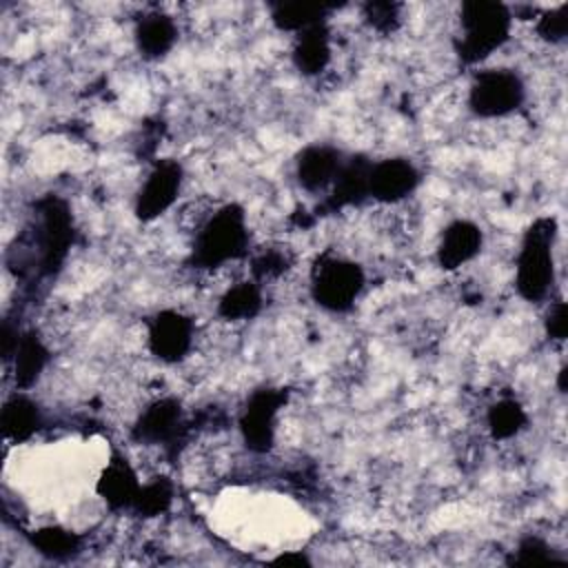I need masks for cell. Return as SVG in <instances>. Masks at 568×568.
<instances>
[{
    "instance_id": "cell-1",
    "label": "cell",
    "mask_w": 568,
    "mask_h": 568,
    "mask_svg": "<svg viewBox=\"0 0 568 568\" xmlns=\"http://www.w3.org/2000/svg\"><path fill=\"white\" fill-rule=\"evenodd\" d=\"M248 253L246 213L240 204L231 202L220 206L200 226L193 244L191 262L197 268H217Z\"/></svg>"
},
{
    "instance_id": "cell-2",
    "label": "cell",
    "mask_w": 568,
    "mask_h": 568,
    "mask_svg": "<svg viewBox=\"0 0 568 568\" xmlns=\"http://www.w3.org/2000/svg\"><path fill=\"white\" fill-rule=\"evenodd\" d=\"M459 16L462 38L457 40L455 49L459 60L466 64H477L486 60L510 36L513 13L501 2L470 0L462 4Z\"/></svg>"
},
{
    "instance_id": "cell-3",
    "label": "cell",
    "mask_w": 568,
    "mask_h": 568,
    "mask_svg": "<svg viewBox=\"0 0 568 568\" xmlns=\"http://www.w3.org/2000/svg\"><path fill=\"white\" fill-rule=\"evenodd\" d=\"M557 235L555 217H537L524 233L517 255V291L528 302H539L548 295L555 280L552 246Z\"/></svg>"
},
{
    "instance_id": "cell-4",
    "label": "cell",
    "mask_w": 568,
    "mask_h": 568,
    "mask_svg": "<svg viewBox=\"0 0 568 568\" xmlns=\"http://www.w3.org/2000/svg\"><path fill=\"white\" fill-rule=\"evenodd\" d=\"M364 282L359 264L337 255H322L311 273V295L322 308L344 313L359 297Z\"/></svg>"
},
{
    "instance_id": "cell-5",
    "label": "cell",
    "mask_w": 568,
    "mask_h": 568,
    "mask_svg": "<svg viewBox=\"0 0 568 568\" xmlns=\"http://www.w3.org/2000/svg\"><path fill=\"white\" fill-rule=\"evenodd\" d=\"M524 98L526 89L515 71L486 69L477 73L468 91V106L479 118H504L519 109Z\"/></svg>"
},
{
    "instance_id": "cell-6",
    "label": "cell",
    "mask_w": 568,
    "mask_h": 568,
    "mask_svg": "<svg viewBox=\"0 0 568 568\" xmlns=\"http://www.w3.org/2000/svg\"><path fill=\"white\" fill-rule=\"evenodd\" d=\"M288 393L284 388H257L246 399L240 413V435L251 453H268L275 442V424L277 413L286 404Z\"/></svg>"
},
{
    "instance_id": "cell-7",
    "label": "cell",
    "mask_w": 568,
    "mask_h": 568,
    "mask_svg": "<svg viewBox=\"0 0 568 568\" xmlns=\"http://www.w3.org/2000/svg\"><path fill=\"white\" fill-rule=\"evenodd\" d=\"M40 266L42 273H53L62 264L73 242L71 211L64 200L49 195L40 200Z\"/></svg>"
},
{
    "instance_id": "cell-8",
    "label": "cell",
    "mask_w": 568,
    "mask_h": 568,
    "mask_svg": "<svg viewBox=\"0 0 568 568\" xmlns=\"http://www.w3.org/2000/svg\"><path fill=\"white\" fill-rule=\"evenodd\" d=\"M149 351L166 364L180 362L193 344V320L175 308H164L149 320Z\"/></svg>"
},
{
    "instance_id": "cell-9",
    "label": "cell",
    "mask_w": 568,
    "mask_h": 568,
    "mask_svg": "<svg viewBox=\"0 0 568 568\" xmlns=\"http://www.w3.org/2000/svg\"><path fill=\"white\" fill-rule=\"evenodd\" d=\"M186 419L182 404L175 397H162L151 402L131 428V437L140 444L173 446L184 437Z\"/></svg>"
},
{
    "instance_id": "cell-10",
    "label": "cell",
    "mask_w": 568,
    "mask_h": 568,
    "mask_svg": "<svg viewBox=\"0 0 568 568\" xmlns=\"http://www.w3.org/2000/svg\"><path fill=\"white\" fill-rule=\"evenodd\" d=\"M182 186V166L175 160H160L146 175L135 197V215L142 222H153L166 213L178 200Z\"/></svg>"
},
{
    "instance_id": "cell-11",
    "label": "cell",
    "mask_w": 568,
    "mask_h": 568,
    "mask_svg": "<svg viewBox=\"0 0 568 568\" xmlns=\"http://www.w3.org/2000/svg\"><path fill=\"white\" fill-rule=\"evenodd\" d=\"M419 184V171L404 158L373 162L368 175V197L384 204H395L408 197Z\"/></svg>"
},
{
    "instance_id": "cell-12",
    "label": "cell",
    "mask_w": 568,
    "mask_h": 568,
    "mask_svg": "<svg viewBox=\"0 0 568 568\" xmlns=\"http://www.w3.org/2000/svg\"><path fill=\"white\" fill-rule=\"evenodd\" d=\"M481 229L470 220L450 222L437 244V262L444 271H455L481 251Z\"/></svg>"
},
{
    "instance_id": "cell-13",
    "label": "cell",
    "mask_w": 568,
    "mask_h": 568,
    "mask_svg": "<svg viewBox=\"0 0 568 568\" xmlns=\"http://www.w3.org/2000/svg\"><path fill=\"white\" fill-rule=\"evenodd\" d=\"M342 153L335 146L328 144H311L304 151H300L295 160V175L302 189L315 193L333 184L339 166H342Z\"/></svg>"
},
{
    "instance_id": "cell-14",
    "label": "cell",
    "mask_w": 568,
    "mask_h": 568,
    "mask_svg": "<svg viewBox=\"0 0 568 568\" xmlns=\"http://www.w3.org/2000/svg\"><path fill=\"white\" fill-rule=\"evenodd\" d=\"M373 162L364 155H353L351 160L342 162L333 184L331 195L326 197L324 206L331 211L346 209L353 204H362L368 197V175Z\"/></svg>"
},
{
    "instance_id": "cell-15",
    "label": "cell",
    "mask_w": 568,
    "mask_h": 568,
    "mask_svg": "<svg viewBox=\"0 0 568 568\" xmlns=\"http://www.w3.org/2000/svg\"><path fill=\"white\" fill-rule=\"evenodd\" d=\"M140 486L142 484L138 481V475L131 468V464L124 457L113 455L98 477L95 493L104 499V504L111 510H126L133 506Z\"/></svg>"
},
{
    "instance_id": "cell-16",
    "label": "cell",
    "mask_w": 568,
    "mask_h": 568,
    "mask_svg": "<svg viewBox=\"0 0 568 568\" xmlns=\"http://www.w3.org/2000/svg\"><path fill=\"white\" fill-rule=\"evenodd\" d=\"M331 62V31L326 22L304 29L293 47V64L304 75L322 73Z\"/></svg>"
},
{
    "instance_id": "cell-17",
    "label": "cell",
    "mask_w": 568,
    "mask_h": 568,
    "mask_svg": "<svg viewBox=\"0 0 568 568\" xmlns=\"http://www.w3.org/2000/svg\"><path fill=\"white\" fill-rule=\"evenodd\" d=\"M0 426H2L4 437L11 442L31 439L36 435V430L42 426V415H40L38 404L24 390L13 393L2 406Z\"/></svg>"
},
{
    "instance_id": "cell-18",
    "label": "cell",
    "mask_w": 568,
    "mask_h": 568,
    "mask_svg": "<svg viewBox=\"0 0 568 568\" xmlns=\"http://www.w3.org/2000/svg\"><path fill=\"white\" fill-rule=\"evenodd\" d=\"M11 362H13L16 386L20 390L31 388L49 362V351L36 331H27L20 335V342Z\"/></svg>"
},
{
    "instance_id": "cell-19",
    "label": "cell",
    "mask_w": 568,
    "mask_h": 568,
    "mask_svg": "<svg viewBox=\"0 0 568 568\" xmlns=\"http://www.w3.org/2000/svg\"><path fill=\"white\" fill-rule=\"evenodd\" d=\"M175 38H178L175 22L164 13L144 16L135 27V44L140 53L149 60H155L169 53L171 47L175 44Z\"/></svg>"
},
{
    "instance_id": "cell-20",
    "label": "cell",
    "mask_w": 568,
    "mask_h": 568,
    "mask_svg": "<svg viewBox=\"0 0 568 568\" xmlns=\"http://www.w3.org/2000/svg\"><path fill=\"white\" fill-rule=\"evenodd\" d=\"M264 297H262V288L255 280H246L240 282L235 286H231L217 302V315L229 320V322H237V320H253L260 311H262Z\"/></svg>"
},
{
    "instance_id": "cell-21",
    "label": "cell",
    "mask_w": 568,
    "mask_h": 568,
    "mask_svg": "<svg viewBox=\"0 0 568 568\" xmlns=\"http://www.w3.org/2000/svg\"><path fill=\"white\" fill-rule=\"evenodd\" d=\"M333 4H317V2H277L271 9V20L280 31H295L302 33L304 29L326 22L328 11Z\"/></svg>"
},
{
    "instance_id": "cell-22",
    "label": "cell",
    "mask_w": 568,
    "mask_h": 568,
    "mask_svg": "<svg viewBox=\"0 0 568 568\" xmlns=\"http://www.w3.org/2000/svg\"><path fill=\"white\" fill-rule=\"evenodd\" d=\"M31 546L47 559L64 561L80 552V535L62 528V526H42L29 535Z\"/></svg>"
},
{
    "instance_id": "cell-23",
    "label": "cell",
    "mask_w": 568,
    "mask_h": 568,
    "mask_svg": "<svg viewBox=\"0 0 568 568\" xmlns=\"http://www.w3.org/2000/svg\"><path fill=\"white\" fill-rule=\"evenodd\" d=\"M526 410L517 399L504 397L495 402L486 413L488 430L495 439H510L526 426Z\"/></svg>"
},
{
    "instance_id": "cell-24",
    "label": "cell",
    "mask_w": 568,
    "mask_h": 568,
    "mask_svg": "<svg viewBox=\"0 0 568 568\" xmlns=\"http://www.w3.org/2000/svg\"><path fill=\"white\" fill-rule=\"evenodd\" d=\"M173 497H175L173 481L166 477H155L149 484L140 486L131 508L142 517H158L171 508Z\"/></svg>"
},
{
    "instance_id": "cell-25",
    "label": "cell",
    "mask_w": 568,
    "mask_h": 568,
    "mask_svg": "<svg viewBox=\"0 0 568 568\" xmlns=\"http://www.w3.org/2000/svg\"><path fill=\"white\" fill-rule=\"evenodd\" d=\"M550 561H564V559L557 557L550 544L537 535L524 537L513 550V555L508 557L510 566H537V564H550Z\"/></svg>"
},
{
    "instance_id": "cell-26",
    "label": "cell",
    "mask_w": 568,
    "mask_h": 568,
    "mask_svg": "<svg viewBox=\"0 0 568 568\" xmlns=\"http://www.w3.org/2000/svg\"><path fill=\"white\" fill-rule=\"evenodd\" d=\"M291 260L288 253L282 251L280 246L273 248H262L257 255H253L251 260V273L255 277V282H262L266 277H277L288 268Z\"/></svg>"
},
{
    "instance_id": "cell-27",
    "label": "cell",
    "mask_w": 568,
    "mask_h": 568,
    "mask_svg": "<svg viewBox=\"0 0 568 568\" xmlns=\"http://www.w3.org/2000/svg\"><path fill=\"white\" fill-rule=\"evenodd\" d=\"M537 33L541 40H546L550 44L561 42L568 33V4H559V7L541 13L537 20Z\"/></svg>"
},
{
    "instance_id": "cell-28",
    "label": "cell",
    "mask_w": 568,
    "mask_h": 568,
    "mask_svg": "<svg viewBox=\"0 0 568 568\" xmlns=\"http://www.w3.org/2000/svg\"><path fill=\"white\" fill-rule=\"evenodd\" d=\"M364 18L373 29H377L382 33H388L399 22V4H395V2H368L364 7Z\"/></svg>"
},
{
    "instance_id": "cell-29",
    "label": "cell",
    "mask_w": 568,
    "mask_h": 568,
    "mask_svg": "<svg viewBox=\"0 0 568 568\" xmlns=\"http://www.w3.org/2000/svg\"><path fill=\"white\" fill-rule=\"evenodd\" d=\"M546 333L550 339L564 342L568 335V308L566 302H555L546 315Z\"/></svg>"
},
{
    "instance_id": "cell-30",
    "label": "cell",
    "mask_w": 568,
    "mask_h": 568,
    "mask_svg": "<svg viewBox=\"0 0 568 568\" xmlns=\"http://www.w3.org/2000/svg\"><path fill=\"white\" fill-rule=\"evenodd\" d=\"M273 564H282V566H311V559L302 550H288V552L277 555L273 559Z\"/></svg>"
},
{
    "instance_id": "cell-31",
    "label": "cell",
    "mask_w": 568,
    "mask_h": 568,
    "mask_svg": "<svg viewBox=\"0 0 568 568\" xmlns=\"http://www.w3.org/2000/svg\"><path fill=\"white\" fill-rule=\"evenodd\" d=\"M566 375H568V371H566V366L559 371V379H557V386H559V393H566Z\"/></svg>"
}]
</instances>
